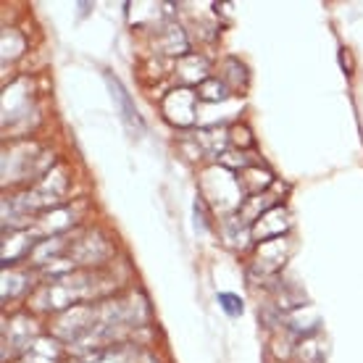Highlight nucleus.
Here are the masks:
<instances>
[{
    "label": "nucleus",
    "mask_w": 363,
    "mask_h": 363,
    "mask_svg": "<svg viewBox=\"0 0 363 363\" xmlns=\"http://www.w3.org/2000/svg\"><path fill=\"white\" fill-rule=\"evenodd\" d=\"M164 113L174 127H190L198 118V92L190 87H177L164 98Z\"/></svg>",
    "instance_id": "obj_1"
},
{
    "label": "nucleus",
    "mask_w": 363,
    "mask_h": 363,
    "mask_svg": "<svg viewBox=\"0 0 363 363\" xmlns=\"http://www.w3.org/2000/svg\"><path fill=\"white\" fill-rule=\"evenodd\" d=\"M287 229H290V213L281 208V206H274L261 218H255L253 227H250V235L258 242H272V240L284 237Z\"/></svg>",
    "instance_id": "obj_2"
},
{
    "label": "nucleus",
    "mask_w": 363,
    "mask_h": 363,
    "mask_svg": "<svg viewBox=\"0 0 363 363\" xmlns=\"http://www.w3.org/2000/svg\"><path fill=\"white\" fill-rule=\"evenodd\" d=\"M240 179V187H242V192H247L250 198H255V195H261V192L269 187L274 182V177L266 169H261V166H247L245 172L237 177Z\"/></svg>",
    "instance_id": "obj_3"
},
{
    "label": "nucleus",
    "mask_w": 363,
    "mask_h": 363,
    "mask_svg": "<svg viewBox=\"0 0 363 363\" xmlns=\"http://www.w3.org/2000/svg\"><path fill=\"white\" fill-rule=\"evenodd\" d=\"M108 79V84H111V92H113V100H116V106H118V111H121V118H124V124L127 127H132V129H143V124H140V116H137V108H135V103L129 100V95H127V90L121 87V82L118 79H111V77H106Z\"/></svg>",
    "instance_id": "obj_4"
},
{
    "label": "nucleus",
    "mask_w": 363,
    "mask_h": 363,
    "mask_svg": "<svg viewBox=\"0 0 363 363\" xmlns=\"http://www.w3.org/2000/svg\"><path fill=\"white\" fill-rule=\"evenodd\" d=\"M198 98L206 100V103H216V100H227L229 98V87L218 79H206V82L198 87Z\"/></svg>",
    "instance_id": "obj_5"
},
{
    "label": "nucleus",
    "mask_w": 363,
    "mask_h": 363,
    "mask_svg": "<svg viewBox=\"0 0 363 363\" xmlns=\"http://www.w3.org/2000/svg\"><path fill=\"white\" fill-rule=\"evenodd\" d=\"M218 306L232 313V316H240L242 313V298H237V295H229V292H221L218 295Z\"/></svg>",
    "instance_id": "obj_6"
}]
</instances>
